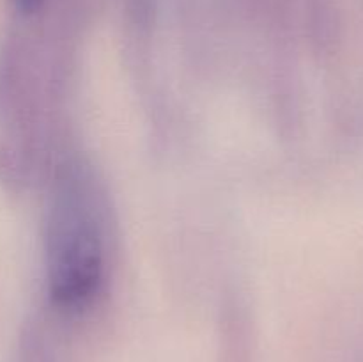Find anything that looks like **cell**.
Listing matches in <instances>:
<instances>
[{
  "label": "cell",
  "instance_id": "2",
  "mask_svg": "<svg viewBox=\"0 0 363 362\" xmlns=\"http://www.w3.org/2000/svg\"><path fill=\"white\" fill-rule=\"evenodd\" d=\"M14 9L21 14H34L39 7L45 4V0H11Z\"/></svg>",
  "mask_w": 363,
  "mask_h": 362
},
{
  "label": "cell",
  "instance_id": "1",
  "mask_svg": "<svg viewBox=\"0 0 363 362\" xmlns=\"http://www.w3.org/2000/svg\"><path fill=\"white\" fill-rule=\"evenodd\" d=\"M89 177L69 169L57 180L46 219V273L53 302L82 311L96 297L105 275L101 208Z\"/></svg>",
  "mask_w": 363,
  "mask_h": 362
}]
</instances>
